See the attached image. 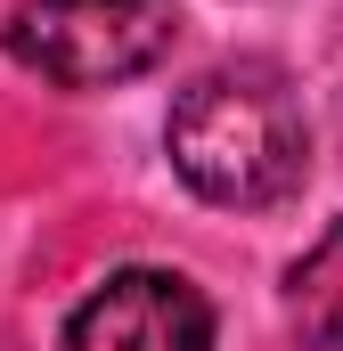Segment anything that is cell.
<instances>
[{
    "label": "cell",
    "instance_id": "obj_1",
    "mask_svg": "<svg viewBox=\"0 0 343 351\" xmlns=\"http://www.w3.org/2000/svg\"><path fill=\"white\" fill-rule=\"evenodd\" d=\"M164 147H172V172L204 204H229V213H261V204L294 196L311 172V123L278 66L196 74L172 98Z\"/></svg>",
    "mask_w": 343,
    "mask_h": 351
},
{
    "label": "cell",
    "instance_id": "obj_3",
    "mask_svg": "<svg viewBox=\"0 0 343 351\" xmlns=\"http://www.w3.org/2000/svg\"><path fill=\"white\" fill-rule=\"evenodd\" d=\"M58 351H213V302L180 269H115L66 319Z\"/></svg>",
    "mask_w": 343,
    "mask_h": 351
},
{
    "label": "cell",
    "instance_id": "obj_4",
    "mask_svg": "<svg viewBox=\"0 0 343 351\" xmlns=\"http://www.w3.org/2000/svg\"><path fill=\"white\" fill-rule=\"evenodd\" d=\"M286 319L303 327V343L343 351V221L286 269Z\"/></svg>",
    "mask_w": 343,
    "mask_h": 351
},
{
    "label": "cell",
    "instance_id": "obj_2",
    "mask_svg": "<svg viewBox=\"0 0 343 351\" xmlns=\"http://www.w3.org/2000/svg\"><path fill=\"white\" fill-rule=\"evenodd\" d=\"M172 49V0H16L8 58L66 90H106Z\"/></svg>",
    "mask_w": 343,
    "mask_h": 351
}]
</instances>
